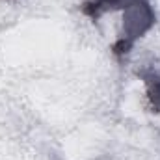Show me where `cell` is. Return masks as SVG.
I'll return each instance as SVG.
<instances>
[{
	"instance_id": "2",
	"label": "cell",
	"mask_w": 160,
	"mask_h": 160,
	"mask_svg": "<svg viewBox=\"0 0 160 160\" xmlns=\"http://www.w3.org/2000/svg\"><path fill=\"white\" fill-rule=\"evenodd\" d=\"M145 84H147L149 99L153 101L155 108H160V78L157 75H147L145 77Z\"/></svg>"
},
{
	"instance_id": "1",
	"label": "cell",
	"mask_w": 160,
	"mask_h": 160,
	"mask_svg": "<svg viewBox=\"0 0 160 160\" xmlns=\"http://www.w3.org/2000/svg\"><path fill=\"white\" fill-rule=\"evenodd\" d=\"M104 9L121 11V30L112 47L116 56L128 54L134 43L143 38L157 22V15L149 0H86L82 4V13L89 19Z\"/></svg>"
}]
</instances>
